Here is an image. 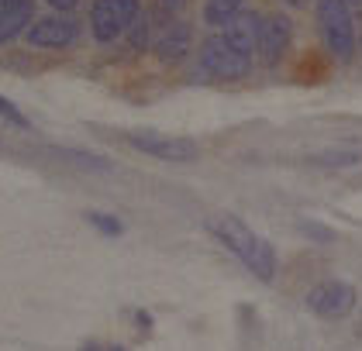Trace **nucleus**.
I'll return each instance as SVG.
<instances>
[{
  "label": "nucleus",
  "instance_id": "nucleus-1",
  "mask_svg": "<svg viewBox=\"0 0 362 351\" xmlns=\"http://www.w3.org/2000/svg\"><path fill=\"white\" fill-rule=\"evenodd\" d=\"M207 231H211L231 255H238V258L245 262V269H249L255 279L269 282V279L276 275V251H273V244L266 242V238H259L242 217L214 214L211 220H207Z\"/></svg>",
  "mask_w": 362,
  "mask_h": 351
},
{
  "label": "nucleus",
  "instance_id": "nucleus-2",
  "mask_svg": "<svg viewBox=\"0 0 362 351\" xmlns=\"http://www.w3.org/2000/svg\"><path fill=\"white\" fill-rule=\"evenodd\" d=\"M317 28L334 59L349 62L356 55V21L349 0H317Z\"/></svg>",
  "mask_w": 362,
  "mask_h": 351
},
{
  "label": "nucleus",
  "instance_id": "nucleus-3",
  "mask_svg": "<svg viewBox=\"0 0 362 351\" xmlns=\"http://www.w3.org/2000/svg\"><path fill=\"white\" fill-rule=\"evenodd\" d=\"M141 0H93L90 7V31L100 45L121 38L128 28L139 21Z\"/></svg>",
  "mask_w": 362,
  "mask_h": 351
},
{
  "label": "nucleus",
  "instance_id": "nucleus-4",
  "mask_svg": "<svg viewBox=\"0 0 362 351\" xmlns=\"http://www.w3.org/2000/svg\"><path fill=\"white\" fill-rule=\"evenodd\" d=\"M200 69L214 80H242L252 69V59L242 52H235L221 35H211L204 38L200 45Z\"/></svg>",
  "mask_w": 362,
  "mask_h": 351
},
{
  "label": "nucleus",
  "instance_id": "nucleus-5",
  "mask_svg": "<svg viewBox=\"0 0 362 351\" xmlns=\"http://www.w3.org/2000/svg\"><path fill=\"white\" fill-rule=\"evenodd\" d=\"M128 145L139 148L148 159H163V162H194L200 155V145L194 138H176V135H159V131H132Z\"/></svg>",
  "mask_w": 362,
  "mask_h": 351
},
{
  "label": "nucleus",
  "instance_id": "nucleus-6",
  "mask_svg": "<svg viewBox=\"0 0 362 351\" xmlns=\"http://www.w3.org/2000/svg\"><path fill=\"white\" fill-rule=\"evenodd\" d=\"M307 307L317 314V317H328V321H338V317H349L352 307H356V290L341 279H325L317 282L310 293H307Z\"/></svg>",
  "mask_w": 362,
  "mask_h": 351
},
{
  "label": "nucleus",
  "instance_id": "nucleus-7",
  "mask_svg": "<svg viewBox=\"0 0 362 351\" xmlns=\"http://www.w3.org/2000/svg\"><path fill=\"white\" fill-rule=\"evenodd\" d=\"M80 38V25L69 14H49L28 28V45L35 49H66Z\"/></svg>",
  "mask_w": 362,
  "mask_h": 351
},
{
  "label": "nucleus",
  "instance_id": "nucleus-8",
  "mask_svg": "<svg viewBox=\"0 0 362 351\" xmlns=\"http://www.w3.org/2000/svg\"><path fill=\"white\" fill-rule=\"evenodd\" d=\"M290 38H293V28L286 21V14H269V18H262V25H259V62L262 66H279V59L286 55L290 49Z\"/></svg>",
  "mask_w": 362,
  "mask_h": 351
},
{
  "label": "nucleus",
  "instance_id": "nucleus-9",
  "mask_svg": "<svg viewBox=\"0 0 362 351\" xmlns=\"http://www.w3.org/2000/svg\"><path fill=\"white\" fill-rule=\"evenodd\" d=\"M259 25H262V21H259L255 14H245V11H242V14H235L218 35H221L235 52H242L252 59L255 49H259Z\"/></svg>",
  "mask_w": 362,
  "mask_h": 351
},
{
  "label": "nucleus",
  "instance_id": "nucleus-10",
  "mask_svg": "<svg viewBox=\"0 0 362 351\" xmlns=\"http://www.w3.org/2000/svg\"><path fill=\"white\" fill-rule=\"evenodd\" d=\"M35 25V0H0V45Z\"/></svg>",
  "mask_w": 362,
  "mask_h": 351
},
{
  "label": "nucleus",
  "instance_id": "nucleus-11",
  "mask_svg": "<svg viewBox=\"0 0 362 351\" xmlns=\"http://www.w3.org/2000/svg\"><path fill=\"white\" fill-rule=\"evenodd\" d=\"M187 52H190V28L187 25L166 28V35L156 42V55H159L163 62H180Z\"/></svg>",
  "mask_w": 362,
  "mask_h": 351
},
{
  "label": "nucleus",
  "instance_id": "nucleus-12",
  "mask_svg": "<svg viewBox=\"0 0 362 351\" xmlns=\"http://www.w3.org/2000/svg\"><path fill=\"white\" fill-rule=\"evenodd\" d=\"M183 4L187 0H156L152 4V18H148V25L139 28V42H145V38H152V31L156 28H173V21L180 18V11H183Z\"/></svg>",
  "mask_w": 362,
  "mask_h": 351
},
{
  "label": "nucleus",
  "instance_id": "nucleus-13",
  "mask_svg": "<svg viewBox=\"0 0 362 351\" xmlns=\"http://www.w3.org/2000/svg\"><path fill=\"white\" fill-rule=\"evenodd\" d=\"M245 0H204V21L214 28H224L235 14H242Z\"/></svg>",
  "mask_w": 362,
  "mask_h": 351
},
{
  "label": "nucleus",
  "instance_id": "nucleus-14",
  "mask_svg": "<svg viewBox=\"0 0 362 351\" xmlns=\"http://www.w3.org/2000/svg\"><path fill=\"white\" fill-rule=\"evenodd\" d=\"M86 220H90V224H93V227H97L100 234H107V238H117V234L124 231V224H121L117 217L100 214V210H90V214H86Z\"/></svg>",
  "mask_w": 362,
  "mask_h": 351
},
{
  "label": "nucleus",
  "instance_id": "nucleus-15",
  "mask_svg": "<svg viewBox=\"0 0 362 351\" xmlns=\"http://www.w3.org/2000/svg\"><path fill=\"white\" fill-rule=\"evenodd\" d=\"M0 121H7V124H14V128H21V131L28 128V117L18 110V104H11L4 93H0Z\"/></svg>",
  "mask_w": 362,
  "mask_h": 351
},
{
  "label": "nucleus",
  "instance_id": "nucleus-16",
  "mask_svg": "<svg viewBox=\"0 0 362 351\" xmlns=\"http://www.w3.org/2000/svg\"><path fill=\"white\" fill-rule=\"evenodd\" d=\"M45 4H49V7H56V11H62V14H69L80 0H45Z\"/></svg>",
  "mask_w": 362,
  "mask_h": 351
},
{
  "label": "nucleus",
  "instance_id": "nucleus-17",
  "mask_svg": "<svg viewBox=\"0 0 362 351\" xmlns=\"http://www.w3.org/2000/svg\"><path fill=\"white\" fill-rule=\"evenodd\" d=\"M86 351H124V348H114V345H107V348H104V345H90Z\"/></svg>",
  "mask_w": 362,
  "mask_h": 351
},
{
  "label": "nucleus",
  "instance_id": "nucleus-18",
  "mask_svg": "<svg viewBox=\"0 0 362 351\" xmlns=\"http://www.w3.org/2000/svg\"><path fill=\"white\" fill-rule=\"evenodd\" d=\"M286 7H300V4H307V0H283Z\"/></svg>",
  "mask_w": 362,
  "mask_h": 351
},
{
  "label": "nucleus",
  "instance_id": "nucleus-19",
  "mask_svg": "<svg viewBox=\"0 0 362 351\" xmlns=\"http://www.w3.org/2000/svg\"><path fill=\"white\" fill-rule=\"evenodd\" d=\"M349 4H356V0H349Z\"/></svg>",
  "mask_w": 362,
  "mask_h": 351
}]
</instances>
